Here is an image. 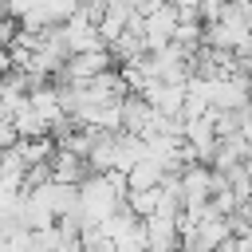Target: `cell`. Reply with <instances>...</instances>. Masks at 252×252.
I'll return each mask as SVG.
<instances>
[{
	"instance_id": "1",
	"label": "cell",
	"mask_w": 252,
	"mask_h": 252,
	"mask_svg": "<svg viewBox=\"0 0 252 252\" xmlns=\"http://www.w3.org/2000/svg\"><path fill=\"white\" fill-rule=\"evenodd\" d=\"M122 205H126V193L114 189L106 173H87L79 181V217H83V224H102Z\"/></svg>"
},
{
	"instance_id": "4",
	"label": "cell",
	"mask_w": 252,
	"mask_h": 252,
	"mask_svg": "<svg viewBox=\"0 0 252 252\" xmlns=\"http://www.w3.org/2000/svg\"><path fill=\"white\" fill-rule=\"evenodd\" d=\"M16 126H12V118H0V150H8V146H16Z\"/></svg>"
},
{
	"instance_id": "2",
	"label": "cell",
	"mask_w": 252,
	"mask_h": 252,
	"mask_svg": "<svg viewBox=\"0 0 252 252\" xmlns=\"http://www.w3.org/2000/svg\"><path fill=\"white\" fill-rule=\"evenodd\" d=\"M161 177H165V165L158 161V158H138L130 169H126V185L130 189H154V185H161Z\"/></svg>"
},
{
	"instance_id": "3",
	"label": "cell",
	"mask_w": 252,
	"mask_h": 252,
	"mask_svg": "<svg viewBox=\"0 0 252 252\" xmlns=\"http://www.w3.org/2000/svg\"><path fill=\"white\" fill-rule=\"evenodd\" d=\"M158 189H161V185H154V189H126V205H130L138 217H150V213L158 209Z\"/></svg>"
},
{
	"instance_id": "5",
	"label": "cell",
	"mask_w": 252,
	"mask_h": 252,
	"mask_svg": "<svg viewBox=\"0 0 252 252\" xmlns=\"http://www.w3.org/2000/svg\"><path fill=\"white\" fill-rule=\"evenodd\" d=\"M12 71V51H8V43H0V75H8Z\"/></svg>"
}]
</instances>
